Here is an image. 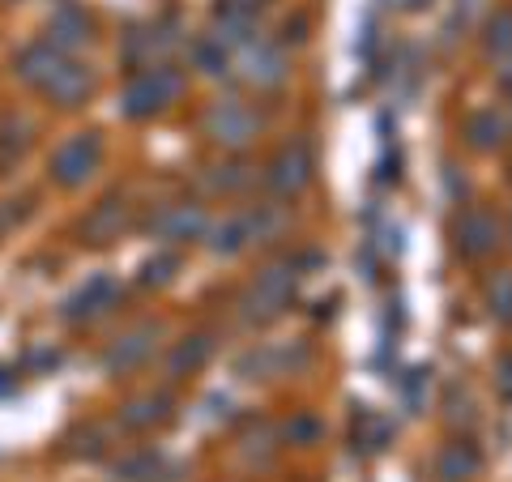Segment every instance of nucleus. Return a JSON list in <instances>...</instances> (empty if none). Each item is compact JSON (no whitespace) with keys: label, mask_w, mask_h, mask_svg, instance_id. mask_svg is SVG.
<instances>
[{"label":"nucleus","mask_w":512,"mask_h":482,"mask_svg":"<svg viewBox=\"0 0 512 482\" xmlns=\"http://www.w3.org/2000/svg\"><path fill=\"white\" fill-rule=\"evenodd\" d=\"M150 231L163 239V244H197L210 231V214L197 201H171L150 218Z\"/></svg>","instance_id":"9b49d317"},{"label":"nucleus","mask_w":512,"mask_h":482,"mask_svg":"<svg viewBox=\"0 0 512 482\" xmlns=\"http://www.w3.org/2000/svg\"><path fill=\"white\" fill-rule=\"evenodd\" d=\"M180 269V256H154V261L141 265V286H167Z\"/></svg>","instance_id":"a878e982"},{"label":"nucleus","mask_w":512,"mask_h":482,"mask_svg":"<svg viewBox=\"0 0 512 482\" xmlns=\"http://www.w3.org/2000/svg\"><path fill=\"white\" fill-rule=\"evenodd\" d=\"M483 295H487V312L500 320V325H512V269L491 273L487 286H483Z\"/></svg>","instance_id":"5701e85b"},{"label":"nucleus","mask_w":512,"mask_h":482,"mask_svg":"<svg viewBox=\"0 0 512 482\" xmlns=\"http://www.w3.org/2000/svg\"><path fill=\"white\" fill-rule=\"evenodd\" d=\"M120 282L111 278V273H94V278H86L77 291L60 303V320L64 325H90V320L107 316L111 308L120 303Z\"/></svg>","instance_id":"6e6552de"},{"label":"nucleus","mask_w":512,"mask_h":482,"mask_svg":"<svg viewBox=\"0 0 512 482\" xmlns=\"http://www.w3.org/2000/svg\"><path fill=\"white\" fill-rule=\"evenodd\" d=\"M184 86L188 82L175 64H146V69H133V77H128V86L120 94V111L128 120H154L180 103Z\"/></svg>","instance_id":"f03ea898"},{"label":"nucleus","mask_w":512,"mask_h":482,"mask_svg":"<svg viewBox=\"0 0 512 482\" xmlns=\"http://www.w3.org/2000/svg\"><path fill=\"white\" fill-rule=\"evenodd\" d=\"M286 227V214L278 205H248V210H239L231 218H222L210 235V248L218 256H239L244 248L252 244H269V239H278V231Z\"/></svg>","instance_id":"20e7f679"},{"label":"nucleus","mask_w":512,"mask_h":482,"mask_svg":"<svg viewBox=\"0 0 512 482\" xmlns=\"http://www.w3.org/2000/svg\"><path fill=\"white\" fill-rule=\"evenodd\" d=\"M163 474H175V470L158 453H137V457H128V461L116 465V478L120 482H171Z\"/></svg>","instance_id":"412c9836"},{"label":"nucleus","mask_w":512,"mask_h":482,"mask_svg":"<svg viewBox=\"0 0 512 482\" xmlns=\"http://www.w3.org/2000/svg\"><path fill=\"white\" fill-rule=\"evenodd\" d=\"M201 128H205V137H210L214 146L244 150V146H252V141L261 137L265 116L252 103H244V99H218V103L205 107Z\"/></svg>","instance_id":"423d86ee"},{"label":"nucleus","mask_w":512,"mask_h":482,"mask_svg":"<svg viewBox=\"0 0 512 482\" xmlns=\"http://www.w3.org/2000/svg\"><path fill=\"white\" fill-rule=\"evenodd\" d=\"M291 444H316V436H320V423L312 419V414H295L291 423H286V431H282Z\"/></svg>","instance_id":"cd10ccee"},{"label":"nucleus","mask_w":512,"mask_h":482,"mask_svg":"<svg viewBox=\"0 0 512 482\" xmlns=\"http://www.w3.org/2000/svg\"><path fill=\"white\" fill-rule=\"evenodd\" d=\"M192 60H197V69L210 73V77L231 73V47L222 39H214V35H205V39L192 43Z\"/></svg>","instance_id":"4be33fe9"},{"label":"nucleus","mask_w":512,"mask_h":482,"mask_svg":"<svg viewBox=\"0 0 512 482\" xmlns=\"http://www.w3.org/2000/svg\"><path fill=\"white\" fill-rule=\"evenodd\" d=\"M218 175H205L210 192H239L244 184H252V175H244V167H214Z\"/></svg>","instance_id":"bb28decb"},{"label":"nucleus","mask_w":512,"mask_h":482,"mask_svg":"<svg viewBox=\"0 0 512 482\" xmlns=\"http://www.w3.org/2000/svg\"><path fill=\"white\" fill-rule=\"evenodd\" d=\"M295 286H299V261L286 256V261L265 265L252 278L244 299H239V316H244L248 325H269V320H278L286 308H291Z\"/></svg>","instance_id":"7ed1b4c3"},{"label":"nucleus","mask_w":512,"mask_h":482,"mask_svg":"<svg viewBox=\"0 0 512 482\" xmlns=\"http://www.w3.org/2000/svg\"><path fill=\"white\" fill-rule=\"evenodd\" d=\"M175 47H180V35H175V26H167V22L137 26L133 35L124 39V60L133 64V69H146V64H171Z\"/></svg>","instance_id":"ddd939ff"},{"label":"nucleus","mask_w":512,"mask_h":482,"mask_svg":"<svg viewBox=\"0 0 512 482\" xmlns=\"http://www.w3.org/2000/svg\"><path fill=\"white\" fill-rule=\"evenodd\" d=\"M158 325H133L128 333H120L116 342L103 350V367L111 376H128V372H141L154 355H158Z\"/></svg>","instance_id":"9d476101"},{"label":"nucleus","mask_w":512,"mask_h":482,"mask_svg":"<svg viewBox=\"0 0 512 482\" xmlns=\"http://www.w3.org/2000/svg\"><path fill=\"white\" fill-rule=\"evenodd\" d=\"M389 423L380 419V414H372V410H363L359 419H355V448H363V453H380L384 444H389Z\"/></svg>","instance_id":"393cba45"},{"label":"nucleus","mask_w":512,"mask_h":482,"mask_svg":"<svg viewBox=\"0 0 512 482\" xmlns=\"http://www.w3.org/2000/svg\"><path fill=\"white\" fill-rule=\"evenodd\" d=\"M9 384H13V380H9V376H5V372H0V389H9Z\"/></svg>","instance_id":"7c9ffc66"},{"label":"nucleus","mask_w":512,"mask_h":482,"mask_svg":"<svg viewBox=\"0 0 512 482\" xmlns=\"http://www.w3.org/2000/svg\"><path fill=\"white\" fill-rule=\"evenodd\" d=\"M222 5H235V9H248V13H256L261 5H269V0H222Z\"/></svg>","instance_id":"c756f323"},{"label":"nucleus","mask_w":512,"mask_h":482,"mask_svg":"<svg viewBox=\"0 0 512 482\" xmlns=\"http://www.w3.org/2000/svg\"><path fill=\"white\" fill-rule=\"evenodd\" d=\"M167 419H171V397L167 393H146V397L128 401V406L120 410V423L128 431H150V427L167 423Z\"/></svg>","instance_id":"a211bd4d"},{"label":"nucleus","mask_w":512,"mask_h":482,"mask_svg":"<svg viewBox=\"0 0 512 482\" xmlns=\"http://www.w3.org/2000/svg\"><path fill=\"white\" fill-rule=\"evenodd\" d=\"M312 171H316V154L308 141L295 137L274 154V163L265 171V184H269V192H278V197H299V192L312 184Z\"/></svg>","instance_id":"1a4fd4ad"},{"label":"nucleus","mask_w":512,"mask_h":482,"mask_svg":"<svg viewBox=\"0 0 512 482\" xmlns=\"http://www.w3.org/2000/svg\"><path fill=\"white\" fill-rule=\"evenodd\" d=\"M30 201H0V235H9L18 222H26Z\"/></svg>","instance_id":"c85d7f7f"},{"label":"nucleus","mask_w":512,"mask_h":482,"mask_svg":"<svg viewBox=\"0 0 512 482\" xmlns=\"http://www.w3.org/2000/svg\"><path fill=\"white\" fill-rule=\"evenodd\" d=\"M239 77L252 90H278L286 77H291V60H286V47L274 39H248L239 43Z\"/></svg>","instance_id":"0eeeda50"},{"label":"nucleus","mask_w":512,"mask_h":482,"mask_svg":"<svg viewBox=\"0 0 512 482\" xmlns=\"http://www.w3.org/2000/svg\"><path fill=\"white\" fill-rule=\"evenodd\" d=\"M483 47L491 60H512V9H500L495 18L487 22V35Z\"/></svg>","instance_id":"b1692460"},{"label":"nucleus","mask_w":512,"mask_h":482,"mask_svg":"<svg viewBox=\"0 0 512 482\" xmlns=\"http://www.w3.org/2000/svg\"><path fill=\"white\" fill-rule=\"evenodd\" d=\"M466 137H470L474 150H500L508 141V124H504V116L495 107H483V111H474V116L466 120Z\"/></svg>","instance_id":"aec40b11"},{"label":"nucleus","mask_w":512,"mask_h":482,"mask_svg":"<svg viewBox=\"0 0 512 482\" xmlns=\"http://www.w3.org/2000/svg\"><path fill=\"white\" fill-rule=\"evenodd\" d=\"M13 73H18L22 82L39 94V99L56 103L64 111L86 107L94 86H99L94 82V73H90V64H82L73 52H60V47L47 43V39L26 43L18 52V60H13Z\"/></svg>","instance_id":"f257e3e1"},{"label":"nucleus","mask_w":512,"mask_h":482,"mask_svg":"<svg viewBox=\"0 0 512 482\" xmlns=\"http://www.w3.org/2000/svg\"><path fill=\"white\" fill-rule=\"evenodd\" d=\"M478 470H483V457H478V448L470 440L444 444L440 457H436V478L440 482H470Z\"/></svg>","instance_id":"dca6fc26"},{"label":"nucleus","mask_w":512,"mask_h":482,"mask_svg":"<svg viewBox=\"0 0 512 482\" xmlns=\"http://www.w3.org/2000/svg\"><path fill=\"white\" fill-rule=\"evenodd\" d=\"M103 158H107L103 137L94 133V128H86V133L64 137L60 146L52 150V158H47V175H52L56 188L77 192V188H86L94 175L103 171Z\"/></svg>","instance_id":"39448f33"},{"label":"nucleus","mask_w":512,"mask_h":482,"mask_svg":"<svg viewBox=\"0 0 512 482\" xmlns=\"http://www.w3.org/2000/svg\"><path fill=\"white\" fill-rule=\"evenodd\" d=\"M133 227V205L124 197H103L94 210L82 218V244H94V248H107Z\"/></svg>","instance_id":"f8f14e48"},{"label":"nucleus","mask_w":512,"mask_h":482,"mask_svg":"<svg viewBox=\"0 0 512 482\" xmlns=\"http://www.w3.org/2000/svg\"><path fill=\"white\" fill-rule=\"evenodd\" d=\"M90 18H86V9H77V5H64V9H56V18L47 22V43H56L60 52H77L82 43H90L94 35H90Z\"/></svg>","instance_id":"2eb2a0df"},{"label":"nucleus","mask_w":512,"mask_h":482,"mask_svg":"<svg viewBox=\"0 0 512 482\" xmlns=\"http://www.w3.org/2000/svg\"><path fill=\"white\" fill-rule=\"evenodd\" d=\"M210 355H214V342L205 333H192V337H184V342H175V350L167 355V376L171 380H184V376H192V372H201L205 363H210Z\"/></svg>","instance_id":"f3484780"},{"label":"nucleus","mask_w":512,"mask_h":482,"mask_svg":"<svg viewBox=\"0 0 512 482\" xmlns=\"http://www.w3.org/2000/svg\"><path fill=\"white\" fill-rule=\"evenodd\" d=\"M453 244L466 261H483V256H491L495 244H500V218L487 210H466L453 227Z\"/></svg>","instance_id":"4468645a"},{"label":"nucleus","mask_w":512,"mask_h":482,"mask_svg":"<svg viewBox=\"0 0 512 482\" xmlns=\"http://www.w3.org/2000/svg\"><path fill=\"white\" fill-rule=\"evenodd\" d=\"M303 363H308V350L295 346V355H291V346H282V350H256V355H248L244 372H256L261 380H274V376H291Z\"/></svg>","instance_id":"6ab92c4d"}]
</instances>
